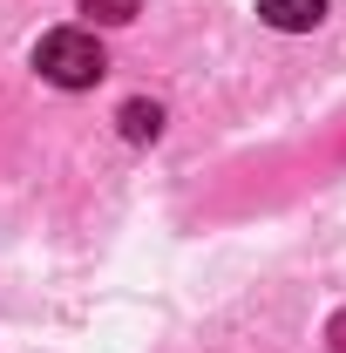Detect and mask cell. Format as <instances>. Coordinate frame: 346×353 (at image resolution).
Here are the masks:
<instances>
[{"label":"cell","mask_w":346,"mask_h":353,"mask_svg":"<svg viewBox=\"0 0 346 353\" xmlns=\"http://www.w3.org/2000/svg\"><path fill=\"white\" fill-rule=\"evenodd\" d=\"M34 68H41V82H54V88H95L109 75V54H102V41H95L88 28H54V34H41V48H34Z\"/></svg>","instance_id":"1"},{"label":"cell","mask_w":346,"mask_h":353,"mask_svg":"<svg viewBox=\"0 0 346 353\" xmlns=\"http://www.w3.org/2000/svg\"><path fill=\"white\" fill-rule=\"evenodd\" d=\"M258 14L278 28V34H305L326 21V0H258Z\"/></svg>","instance_id":"2"},{"label":"cell","mask_w":346,"mask_h":353,"mask_svg":"<svg viewBox=\"0 0 346 353\" xmlns=\"http://www.w3.org/2000/svg\"><path fill=\"white\" fill-rule=\"evenodd\" d=\"M156 130H163V109L156 102H123V136L130 143H156Z\"/></svg>","instance_id":"3"},{"label":"cell","mask_w":346,"mask_h":353,"mask_svg":"<svg viewBox=\"0 0 346 353\" xmlns=\"http://www.w3.org/2000/svg\"><path fill=\"white\" fill-rule=\"evenodd\" d=\"M136 7L143 0H82V14H95V21H136Z\"/></svg>","instance_id":"4"},{"label":"cell","mask_w":346,"mask_h":353,"mask_svg":"<svg viewBox=\"0 0 346 353\" xmlns=\"http://www.w3.org/2000/svg\"><path fill=\"white\" fill-rule=\"evenodd\" d=\"M340 353H346V319H340Z\"/></svg>","instance_id":"5"}]
</instances>
